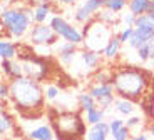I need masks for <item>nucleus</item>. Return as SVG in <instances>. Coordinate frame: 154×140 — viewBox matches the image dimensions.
<instances>
[{"instance_id":"obj_1","label":"nucleus","mask_w":154,"mask_h":140,"mask_svg":"<svg viewBox=\"0 0 154 140\" xmlns=\"http://www.w3.org/2000/svg\"><path fill=\"white\" fill-rule=\"evenodd\" d=\"M8 102L20 114L22 118H29V120L38 118L45 110L44 85L29 77H20V79L12 80Z\"/></svg>"},{"instance_id":"obj_2","label":"nucleus","mask_w":154,"mask_h":140,"mask_svg":"<svg viewBox=\"0 0 154 140\" xmlns=\"http://www.w3.org/2000/svg\"><path fill=\"white\" fill-rule=\"evenodd\" d=\"M112 87L116 97L127 99L132 102H141L151 88V75L144 68L126 65L114 68L112 73Z\"/></svg>"},{"instance_id":"obj_3","label":"nucleus","mask_w":154,"mask_h":140,"mask_svg":"<svg viewBox=\"0 0 154 140\" xmlns=\"http://www.w3.org/2000/svg\"><path fill=\"white\" fill-rule=\"evenodd\" d=\"M49 124L57 140H84L87 133V124L84 115L74 110H49Z\"/></svg>"},{"instance_id":"obj_4","label":"nucleus","mask_w":154,"mask_h":140,"mask_svg":"<svg viewBox=\"0 0 154 140\" xmlns=\"http://www.w3.org/2000/svg\"><path fill=\"white\" fill-rule=\"evenodd\" d=\"M0 17L4 20L7 37L22 40L27 37L32 27L30 8L27 7H7L0 12Z\"/></svg>"},{"instance_id":"obj_5","label":"nucleus","mask_w":154,"mask_h":140,"mask_svg":"<svg viewBox=\"0 0 154 140\" xmlns=\"http://www.w3.org/2000/svg\"><path fill=\"white\" fill-rule=\"evenodd\" d=\"M81 30H82V35H84L82 47L87 50H94L97 53H102L106 43L114 35V28L106 25L104 22H100L99 19H94L91 22L84 23Z\"/></svg>"},{"instance_id":"obj_6","label":"nucleus","mask_w":154,"mask_h":140,"mask_svg":"<svg viewBox=\"0 0 154 140\" xmlns=\"http://www.w3.org/2000/svg\"><path fill=\"white\" fill-rule=\"evenodd\" d=\"M17 58H19L20 64H22L23 77H29V79L35 80V82H40V83L49 79L50 68H52L49 58L35 55V52H29V53L19 52Z\"/></svg>"},{"instance_id":"obj_7","label":"nucleus","mask_w":154,"mask_h":140,"mask_svg":"<svg viewBox=\"0 0 154 140\" xmlns=\"http://www.w3.org/2000/svg\"><path fill=\"white\" fill-rule=\"evenodd\" d=\"M49 25L52 27V30L55 32L59 40L62 38V42H69V43L82 47V43H84L82 30L77 25H74L72 22H69L67 19H64V17L59 15V13H54L49 20Z\"/></svg>"},{"instance_id":"obj_8","label":"nucleus","mask_w":154,"mask_h":140,"mask_svg":"<svg viewBox=\"0 0 154 140\" xmlns=\"http://www.w3.org/2000/svg\"><path fill=\"white\" fill-rule=\"evenodd\" d=\"M154 40V22L147 17V13L136 17L134 22V32L127 42V45L131 50H137L139 47L146 45Z\"/></svg>"},{"instance_id":"obj_9","label":"nucleus","mask_w":154,"mask_h":140,"mask_svg":"<svg viewBox=\"0 0 154 140\" xmlns=\"http://www.w3.org/2000/svg\"><path fill=\"white\" fill-rule=\"evenodd\" d=\"M27 40L34 47H55L59 43V37L49 23H32Z\"/></svg>"},{"instance_id":"obj_10","label":"nucleus","mask_w":154,"mask_h":140,"mask_svg":"<svg viewBox=\"0 0 154 140\" xmlns=\"http://www.w3.org/2000/svg\"><path fill=\"white\" fill-rule=\"evenodd\" d=\"M104 8V0H82L81 4H77L72 17L75 23H84L91 22L96 19V15Z\"/></svg>"},{"instance_id":"obj_11","label":"nucleus","mask_w":154,"mask_h":140,"mask_svg":"<svg viewBox=\"0 0 154 140\" xmlns=\"http://www.w3.org/2000/svg\"><path fill=\"white\" fill-rule=\"evenodd\" d=\"M87 92L94 97L96 103L99 107H102L104 110H109L112 105H114V100H116V92L112 83H96L92 82L89 85Z\"/></svg>"},{"instance_id":"obj_12","label":"nucleus","mask_w":154,"mask_h":140,"mask_svg":"<svg viewBox=\"0 0 154 140\" xmlns=\"http://www.w3.org/2000/svg\"><path fill=\"white\" fill-rule=\"evenodd\" d=\"M77 60H79V64H81L84 73L92 75L96 70H99V68L102 67L104 58H102V53H97V52H94V50H87V49L82 47V49L79 50Z\"/></svg>"},{"instance_id":"obj_13","label":"nucleus","mask_w":154,"mask_h":140,"mask_svg":"<svg viewBox=\"0 0 154 140\" xmlns=\"http://www.w3.org/2000/svg\"><path fill=\"white\" fill-rule=\"evenodd\" d=\"M79 50H81L79 45H74V43H69V42H62V43L55 45V55H57L59 62L62 65L70 67L79 57Z\"/></svg>"},{"instance_id":"obj_14","label":"nucleus","mask_w":154,"mask_h":140,"mask_svg":"<svg viewBox=\"0 0 154 140\" xmlns=\"http://www.w3.org/2000/svg\"><path fill=\"white\" fill-rule=\"evenodd\" d=\"M0 77H4L8 82L23 77V68H22V64H20L19 58L0 60Z\"/></svg>"},{"instance_id":"obj_15","label":"nucleus","mask_w":154,"mask_h":140,"mask_svg":"<svg viewBox=\"0 0 154 140\" xmlns=\"http://www.w3.org/2000/svg\"><path fill=\"white\" fill-rule=\"evenodd\" d=\"M52 15H54V5L49 0H44V2L35 5L34 8H30L32 23H49Z\"/></svg>"},{"instance_id":"obj_16","label":"nucleus","mask_w":154,"mask_h":140,"mask_svg":"<svg viewBox=\"0 0 154 140\" xmlns=\"http://www.w3.org/2000/svg\"><path fill=\"white\" fill-rule=\"evenodd\" d=\"M109 124V132L112 140H129L131 139V130L126 127V122L119 117H112Z\"/></svg>"},{"instance_id":"obj_17","label":"nucleus","mask_w":154,"mask_h":140,"mask_svg":"<svg viewBox=\"0 0 154 140\" xmlns=\"http://www.w3.org/2000/svg\"><path fill=\"white\" fill-rule=\"evenodd\" d=\"M121 52H122V43H121V40L117 38V35L114 34L109 38L107 43H106L104 50H102V58H104L106 62H116L121 57Z\"/></svg>"},{"instance_id":"obj_18","label":"nucleus","mask_w":154,"mask_h":140,"mask_svg":"<svg viewBox=\"0 0 154 140\" xmlns=\"http://www.w3.org/2000/svg\"><path fill=\"white\" fill-rule=\"evenodd\" d=\"M29 140H54V130L50 127V124H38L34 125L30 130H27Z\"/></svg>"},{"instance_id":"obj_19","label":"nucleus","mask_w":154,"mask_h":140,"mask_svg":"<svg viewBox=\"0 0 154 140\" xmlns=\"http://www.w3.org/2000/svg\"><path fill=\"white\" fill-rule=\"evenodd\" d=\"M111 137V132H109V124L107 122H100V124L91 125L87 129V133H85L84 140H107Z\"/></svg>"},{"instance_id":"obj_20","label":"nucleus","mask_w":154,"mask_h":140,"mask_svg":"<svg viewBox=\"0 0 154 140\" xmlns=\"http://www.w3.org/2000/svg\"><path fill=\"white\" fill-rule=\"evenodd\" d=\"M19 45L20 43L10 40V37H0V60L17 58V55H19Z\"/></svg>"},{"instance_id":"obj_21","label":"nucleus","mask_w":154,"mask_h":140,"mask_svg":"<svg viewBox=\"0 0 154 140\" xmlns=\"http://www.w3.org/2000/svg\"><path fill=\"white\" fill-rule=\"evenodd\" d=\"M114 110L117 112V114L121 115V117H129V115H134L136 112V102H132V100H127V99H121V97H116L114 100Z\"/></svg>"},{"instance_id":"obj_22","label":"nucleus","mask_w":154,"mask_h":140,"mask_svg":"<svg viewBox=\"0 0 154 140\" xmlns=\"http://www.w3.org/2000/svg\"><path fill=\"white\" fill-rule=\"evenodd\" d=\"M106 112H107V110H104L102 107H99V105L92 107V109H89L87 112H84V120H85V124L91 127V125H96V124L104 122V120H106Z\"/></svg>"},{"instance_id":"obj_23","label":"nucleus","mask_w":154,"mask_h":140,"mask_svg":"<svg viewBox=\"0 0 154 140\" xmlns=\"http://www.w3.org/2000/svg\"><path fill=\"white\" fill-rule=\"evenodd\" d=\"M151 7H152V2L151 0H129L127 2V10L136 17L147 13L151 10Z\"/></svg>"},{"instance_id":"obj_24","label":"nucleus","mask_w":154,"mask_h":140,"mask_svg":"<svg viewBox=\"0 0 154 140\" xmlns=\"http://www.w3.org/2000/svg\"><path fill=\"white\" fill-rule=\"evenodd\" d=\"M15 130V120L8 112L0 110V137H7Z\"/></svg>"},{"instance_id":"obj_25","label":"nucleus","mask_w":154,"mask_h":140,"mask_svg":"<svg viewBox=\"0 0 154 140\" xmlns=\"http://www.w3.org/2000/svg\"><path fill=\"white\" fill-rule=\"evenodd\" d=\"M75 100H77V107H79V110H81L82 114H84V112H87L89 109H92V107L97 105L96 100H94V97L89 94L87 90L81 92V94H77Z\"/></svg>"},{"instance_id":"obj_26","label":"nucleus","mask_w":154,"mask_h":140,"mask_svg":"<svg viewBox=\"0 0 154 140\" xmlns=\"http://www.w3.org/2000/svg\"><path fill=\"white\" fill-rule=\"evenodd\" d=\"M127 2L129 0H104V8L112 13H121L127 8Z\"/></svg>"},{"instance_id":"obj_27","label":"nucleus","mask_w":154,"mask_h":140,"mask_svg":"<svg viewBox=\"0 0 154 140\" xmlns=\"http://www.w3.org/2000/svg\"><path fill=\"white\" fill-rule=\"evenodd\" d=\"M96 19H99L100 22H104L106 25H109V27H114L116 23L119 22V19H117V13H112V12L106 10V8H102V10L97 13Z\"/></svg>"},{"instance_id":"obj_28","label":"nucleus","mask_w":154,"mask_h":140,"mask_svg":"<svg viewBox=\"0 0 154 140\" xmlns=\"http://www.w3.org/2000/svg\"><path fill=\"white\" fill-rule=\"evenodd\" d=\"M44 95H45L47 102H55L60 97V88L55 83H47V85H44Z\"/></svg>"},{"instance_id":"obj_29","label":"nucleus","mask_w":154,"mask_h":140,"mask_svg":"<svg viewBox=\"0 0 154 140\" xmlns=\"http://www.w3.org/2000/svg\"><path fill=\"white\" fill-rule=\"evenodd\" d=\"M8 97H10V82L0 77V102L8 100Z\"/></svg>"},{"instance_id":"obj_30","label":"nucleus","mask_w":154,"mask_h":140,"mask_svg":"<svg viewBox=\"0 0 154 140\" xmlns=\"http://www.w3.org/2000/svg\"><path fill=\"white\" fill-rule=\"evenodd\" d=\"M132 32H134V27H122L116 35H117V38L121 40L122 45H127V42H129V38H131Z\"/></svg>"},{"instance_id":"obj_31","label":"nucleus","mask_w":154,"mask_h":140,"mask_svg":"<svg viewBox=\"0 0 154 140\" xmlns=\"http://www.w3.org/2000/svg\"><path fill=\"white\" fill-rule=\"evenodd\" d=\"M141 105H144V107H143V110L146 112L147 117L152 118L151 122H154V95L151 97L149 100H147V102H146V100H141Z\"/></svg>"},{"instance_id":"obj_32","label":"nucleus","mask_w":154,"mask_h":140,"mask_svg":"<svg viewBox=\"0 0 154 140\" xmlns=\"http://www.w3.org/2000/svg\"><path fill=\"white\" fill-rule=\"evenodd\" d=\"M136 53H137V60L141 62V64L149 62V43H146V45H143V47H139V49L136 50Z\"/></svg>"},{"instance_id":"obj_33","label":"nucleus","mask_w":154,"mask_h":140,"mask_svg":"<svg viewBox=\"0 0 154 140\" xmlns=\"http://www.w3.org/2000/svg\"><path fill=\"white\" fill-rule=\"evenodd\" d=\"M143 120H144V118L141 117V115H129L127 120H124V122H126V127L129 130H134L136 127H139V125L143 124Z\"/></svg>"},{"instance_id":"obj_34","label":"nucleus","mask_w":154,"mask_h":140,"mask_svg":"<svg viewBox=\"0 0 154 140\" xmlns=\"http://www.w3.org/2000/svg\"><path fill=\"white\" fill-rule=\"evenodd\" d=\"M121 22H122V27H134V22H136V15H132L131 12H127L121 17Z\"/></svg>"},{"instance_id":"obj_35","label":"nucleus","mask_w":154,"mask_h":140,"mask_svg":"<svg viewBox=\"0 0 154 140\" xmlns=\"http://www.w3.org/2000/svg\"><path fill=\"white\" fill-rule=\"evenodd\" d=\"M129 140H149V137H147L146 132H139V133H136V135H131Z\"/></svg>"},{"instance_id":"obj_36","label":"nucleus","mask_w":154,"mask_h":140,"mask_svg":"<svg viewBox=\"0 0 154 140\" xmlns=\"http://www.w3.org/2000/svg\"><path fill=\"white\" fill-rule=\"evenodd\" d=\"M57 4H60V5H67V7H70V5H75L79 0H55Z\"/></svg>"},{"instance_id":"obj_37","label":"nucleus","mask_w":154,"mask_h":140,"mask_svg":"<svg viewBox=\"0 0 154 140\" xmlns=\"http://www.w3.org/2000/svg\"><path fill=\"white\" fill-rule=\"evenodd\" d=\"M149 62H154V40L149 42Z\"/></svg>"},{"instance_id":"obj_38","label":"nucleus","mask_w":154,"mask_h":140,"mask_svg":"<svg viewBox=\"0 0 154 140\" xmlns=\"http://www.w3.org/2000/svg\"><path fill=\"white\" fill-rule=\"evenodd\" d=\"M147 130H149V135L154 139V122H151V124H149V127H147Z\"/></svg>"},{"instance_id":"obj_39","label":"nucleus","mask_w":154,"mask_h":140,"mask_svg":"<svg viewBox=\"0 0 154 140\" xmlns=\"http://www.w3.org/2000/svg\"><path fill=\"white\" fill-rule=\"evenodd\" d=\"M147 17H149V19L154 22V4H152V7H151V10L147 12Z\"/></svg>"},{"instance_id":"obj_40","label":"nucleus","mask_w":154,"mask_h":140,"mask_svg":"<svg viewBox=\"0 0 154 140\" xmlns=\"http://www.w3.org/2000/svg\"><path fill=\"white\" fill-rule=\"evenodd\" d=\"M0 109H2V102H0Z\"/></svg>"},{"instance_id":"obj_41","label":"nucleus","mask_w":154,"mask_h":140,"mask_svg":"<svg viewBox=\"0 0 154 140\" xmlns=\"http://www.w3.org/2000/svg\"><path fill=\"white\" fill-rule=\"evenodd\" d=\"M151 2H152V4H154V0H151Z\"/></svg>"}]
</instances>
